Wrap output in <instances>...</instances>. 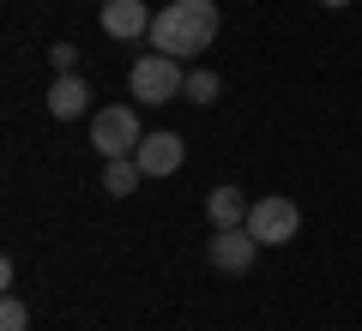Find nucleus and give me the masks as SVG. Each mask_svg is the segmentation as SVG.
<instances>
[{"mask_svg": "<svg viewBox=\"0 0 362 331\" xmlns=\"http://www.w3.org/2000/svg\"><path fill=\"white\" fill-rule=\"evenodd\" d=\"M254 253H259V241L247 229H218V235H211V247H206V259L218 271H230V277H242V271L254 265Z\"/></svg>", "mask_w": 362, "mask_h": 331, "instance_id": "obj_5", "label": "nucleus"}, {"mask_svg": "<svg viewBox=\"0 0 362 331\" xmlns=\"http://www.w3.org/2000/svg\"><path fill=\"white\" fill-rule=\"evenodd\" d=\"M139 181H145L139 157H109V163H103V193H109V199H127Z\"/></svg>", "mask_w": 362, "mask_h": 331, "instance_id": "obj_10", "label": "nucleus"}, {"mask_svg": "<svg viewBox=\"0 0 362 331\" xmlns=\"http://www.w3.org/2000/svg\"><path fill=\"white\" fill-rule=\"evenodd\" d=\"M206 211H211L218 229H247V211H254V205L242 199V187H211L206 193Z\"/></svg>", "mask_w": 362, "mask_h": 331, "instance_id": "obj_8", "label": "nucleus"}, {"mask_svg": "<svg viewBox=\"0 0 362 331\" xmlns=\"http://www.w3.org/2000/svg\"><path fill=\"white\" fill-rule=\"evenodd\" d=\"M181 85H187V73H181V61L175 54H139L133 61V73H127V90L139 102H175L181 97Z\"/></svg>", "mask_w": 362, "mask_h": 331, "instance_id": "obj_3", "label": "nucleus"}, {"mask_svg": "<svg viewBox=\"0 0 362 331\" xmlns=\"http://www.w3.org/2000/svg\"><path fill=\"white\" fill-rule=\"evenodd\" d=\"M181 97H187V102H218V73H187Z\"/></svg>", "mask_w": 362, "mask_h": 331, "instance_id": "obj_11", "label": "nucleus"}, {"mask_svg": "<svg viewBox=\"0 0 362 331\" xmlns=\"http://www.w3.org/2000/svg\"><path fill=\"white\" fill-rule=\"evenodd\" d=\"M85 97H90V85H85V78H78V73H61V78L49 85V115H54V121L85 115Z\"/></svg>", "mask_w": 362, "mask_h": 331, "instance_id": "obj_9", "label": "nucleus"}, {"mask_svg": "<svg viewBox=\"0 0 362 331\" xmlns=\"http://www.w3.org/2000/svg\"><path fill=\"white\" fill-rule=\"evenodd\" d=\"M218 42V0H169L163 13L151 18V49L175 54V61H194Z\"/></svg>", "mask_w": 362, "mask_h": 331, "instance_id": "obj_1", "label": "nucleus"}, {"mask_svg": "<svg viewBox=\"0 0 362 331\" xmlns=\"http://www.w3.org/2000/svg\"><path fill=\"white\" fill-rule=\"evenodd\" d=\"M296 229H302L296 199H284V193L254 199V211H247V235H254L259 247H284V241H296Z\"/></svg>", "mask_w": 362, "mask_h": 331, "instance_id": "obj_4", "label": "nucleus"}, {"mask_svg": "<svg viewBox=\"0 0 362 331\" xmlns=\"http://www.w3.org/2000/svg\"><path fill=\"white\" fill-rule=\"evenodd\" d=\"M25 325H30L25 301H18V295H6V307H0V331H25Z\"/></svg>", "mask_w": 362, "mask_h": 331, "instance_id": "obj_12", "label": "nucleus"}, {"mask_svg": "<svg viewBox=\"0 0 362 331\" xmlns=\"http://www.w3.org/2000/svg\"><path fill=\"white\" fill-rule=\"evenodd\" d=\"M145 145V127H139V115H133L127 102H115V109H97L90 115V151L103 157H133Z\"/></svg>", "mask_w": 362, "mask_h": 331, "instance_id": "obj_2", "label": "nucleus"}, {"mask_svg": "<svg viewBox=\"0 0 362 331\" xmlns=\"http://www.w3.org/2000/svg\"><path fill=\"white\" fill-rule=\"evenodd\" d=\"M151 18H157V13H145V0H103V30H109L115 42L151 37Z\"/></svg>", "mask_w": 362, "mask_h": 331, "instance_id": "obj_6", "label": "nucleus"}, {"mask_svg": "<svg viewBox=\"0 0 362 331\" xmlns=\"http://www.w3.org/2000/svg\"><path fill=\"white\" fill-rule=\"evenodd\" d=\"M49 61H54V73H73V66H78V49H73V42H54Z\"/></svg>", "mask_w": 362, "mask_h": 331, "instance_id": "obj_13", "label": "nucleus"}, {"mask_svg": "<svg viewBox=\"0 0 362 331\" xmlns=\"http://www.w3.org/2000/svg\"><path fill=\"white\" fill-rule=\"evenodd\" d=\"M320 6H350V0H320Z\"/></svg>", "mask_w": 362, "mask_h": 331, "instance_id": "obj_14", "label": "nucleus"}, {"mask_svg": "<svg viewBox=\"0 0 362 331\" xmlns=\"http://www.w3.org/2000/svg\"><path fill=\"white\" fill-rule=\"evenodd\" d=\"M133 157H139V169H145V175H175V169H181V157H187V145H181L175 133H145V145H139Z\"/></svg>", "mask_w": 362, "mask_h": 331, "instance_id": "obj_7", "label": "nucleus"}]
</instances>
